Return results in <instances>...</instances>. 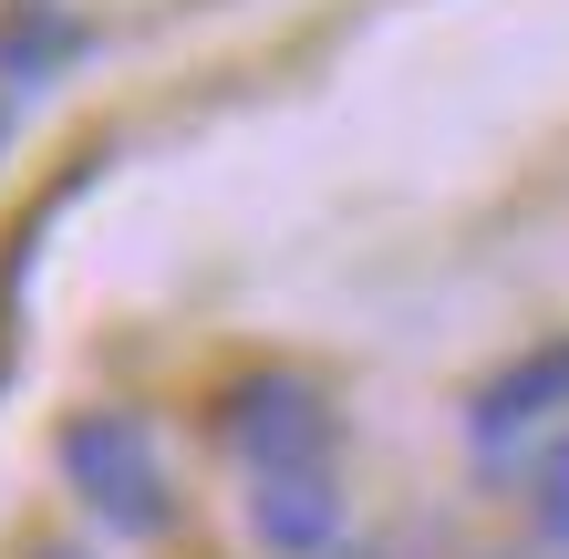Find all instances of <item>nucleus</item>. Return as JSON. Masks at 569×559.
<instances>
[{"instance_id": "1", "label": "nucleus", "mask_w": 569, "mask_h": 559, "mask_svg": "<svg viewBox=\"0 0 569 559\" xmlns=\"http://www.w3.org/2000/svg\"><path fill=\"white\" fill-rule=\"evenodd\" d=\"M62 487L83 498L93 529H114V539H156L166 518H177V477H166V456L136 415H114V405H83V415H62Z\"/></svg>"}, {"instance_id": "7", "label": "nucleus", "mask_w": 569, "mask_h": 559, "mask_svg": "<svg viewBox=\"0 0 569 559\" xmlns=\"http://www.w3.org/2000/svg\"><path fill=\"white\" fill-rule=\"evenodd\" d=\"M42 559H93V549H73V539H52V549H42Z\"/></svg>"}, {"instance_id": "2", "label": "nucleus", "mask_w": 569, "mask_h": 559, "mask_svg": "<svg viewBox=\"0 0 569 559\" xmlns=\"http://www.w3.org/2000/svg\"><path fill=\"white\" fill-rule=\"evenodd\" d=\"M208 436L239 456L249 477H280V467H331V436H342V415H331V393L290 363H259V373H228L208 393Z\"/></svg>"}, {"instance_id": "3", "label": "nucleus", "mask_w": 569, "mask_h": 559, "mask_svg": "<svg viewBox=\"0 0 569 559\" xmlns=\"http://www.w3.org/2000/svg\"><path fill=\"white\" fill-rule=\"evenodd\" d=\"M559 415H569V332L528 342L518 363H497V373L477 383V405H466V446H477V467H497L508 446H528V436L559 425Z\"/></svg>"}, {"instance_id": "6", "label": "nucleus", "mask_w": 569, "mask_h": 559, "mask_svg": "<svg viewBox=\"0 0 569 559\" xmlns=\"http://www.w3.org/2000/svg\"><path fill=\"white\" fill-rule=\"evenodd\" d=\"M528 518H539V539L569 559V436H549V456L528 467Z\"/></svg>"}, {"instance_id": "5", "label": "nucleus", "mask_w": 569, "mask_h": 559, "mask_svg": "<svg viewBox=\"0 0 569 559\" xmlns=\"http://www.w3.org/2000/svg\"><path fill=\"white\" fill-rule=\"evenodd\" d=\"M73 42H83V31H73V21H52L42 0H31L21 21H0V73H11V83H31V73H42V62H62Z\"/></svg>"}, {"instance_id": "4", "label": "nucleus", "mask_w": 569, "mask_h": 559, "mask_svg": "<svg viewBox=\"0 0 569 559\" xmlns=\"http://www.w3.org/2000/svg\"><path fill=\"white\" fill-rule=\"evenodd\" d=\"M249 539L270 559H331V549H342V477H331V467L249 477Z\"/></svg>"}]
</instances>
